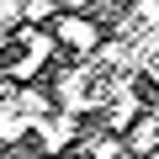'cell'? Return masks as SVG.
Instances as JSON below:
<instances>
[{
  "instance_id": "5b68a950",
  "label": "cell",
  "mask_w": 159,
  "mask_h": 159,
  "mask_svg": "<svg viewBox=\"0 0 159 159\" xmlns=\"http://www.w3.org/2000/svg\"><path fill=\"white\" fill-rule=\"evenodd\" d=\"M53 16V0H27V21L37 27V21H48Z\"/></svg>"
},
{
  "instance_id": "277c9868",
  "label": "cell",
  "mask_w": 159,
  "mask_h": 159,
  "mask_svg": "<svg viewBox=\"0 0 159 159\" xmlns=\"http://www.w3.org/2000/svg\"><path fill=\"white\" fill-rule=\"evenodd\" d=\"M117 154H122L117 133H106V138H90V159H117Z\"/></svg>"
},
{
  "instance_id": "7a4b0ae2",
  "label": "cell",
  "mask_w": 159,
  "mask_h": 159,
  "mask_svg": "<svg viewBox=\"0 0 159 159\" xmlns=\"http://www.w3.org/2000/svg\"><path fill=\"white\" fill-rule=\"evenodd\" d=\"M74 122H80L74 111H58V117H48V122L37 127V138H43V154H58L64 143H74V133H80Z\"/></svg>"
},
{
  "instance_id": "6da1fadb",
  "label": "cell",
  "mask_w": 159,
  "mask_h": 159,
  "mask_svg": "<svg viewBox=\"0 0 159 159\" xmlns=\"http://www.w3.org/2000/svg\"><path fill=\"white\" fill-rule=\"evenodd\" d=\"M58 37H64L74 53H85V58L101 48V27H96V21H80V16H58Z\"/></svg>"
},
{
  "instance_id": "3957f363",
  "label": "cell",
  "mask_w": 159,
  "mask_h": 159,
  "mask_svg": "<svg viewBox=\"0 0 159 159\" xmlns=\"http://www.w3.org/2000/svg\"><path fill=\"white\" fill-rule=\"evenodd\" d=\"M127 148H133V154H154V148H159V117H138V122L127 127Z\"/></svg>"
},
{
  "instance_id": "8992f818",
  "label": "cell",
  "mask_w": 159,
  "mask_h": 159,
  "mask_svg": "<svg viewBox=\"0 0 159 159\" xmlns=\"http://www.w3.org/2000/svg\"><path fill=\"white\" fill-rule=\"evenodd\" d=\"M58 6H64V11H80V6H85V0H58Z\"/></svg>"
}]
</instances>
